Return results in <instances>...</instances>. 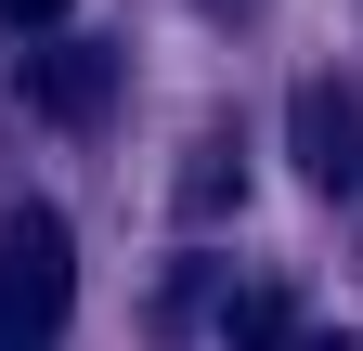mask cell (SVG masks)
<instances>
[{
    "instance_id": "obj_1",
    "label": "cell",
    "mask_w": 363,
    "mask_h": 351,
    "mask_svg": "<svg viewBox=\"0 0 363 351\" xmlns=\"http://www.w3.org/2000/svg\"><path fill=\"white\" fill-rule=\"evenodd\" d=\"M78 313V234L52 208H13L0 222V351H52Z\"/></svg>"
},
{
    "instance_id": "obj_2",
    "label": "cell",
    "mask_w": 363,
    "mask_h": 351,
    "mask_svg": "<svg viewBox=\"0 0 363 351\" xmlns=\"http://www.w3.org/2000/svg\"><path fill=\"white\" fill-rule=\"evenodd\" d=\"M286 144H298V183L311 195H363V104L337 92V78H311V92L286 104Z\"/></svg>"
},
{
    "instance_id": "obj_3",
    "label": "cell",
    "mask_w": 363,
    "mask_h": 351,
    "mask_svg": "<svg viewBox=\"0 0 363 351\" xmlns=\"http://www.w3.org/2000/svg\"><path fill=\"white\" fill-rule=\"evenodd\" d=\"M104 92H117V53H104V39H39V53H26V104L104 117Z\"/></svg>"
},
{
    "instance_id": "obj_4",
    "label": "cell",
    "mask_w": 363,
    "mask_h": 351,
    "mask_svg": "<svg viewBox=\"0 0 363 351\" xmlns=\"http://www.w3.org/2000/svg\"><path fill=\"white\" fill-rule=\"evenodd\" d=\"M286 338H298V325H286V299L247 286V299H234V351H286Z\"/></svg>"
},
{
    "instance_id": "obj_5",
    "label": "cell",
    "mask_w": 363,
    "mask_h": 351,
    "mask_svg": "<svg viewBox=\"0 0 363 351\" xmlns=\"http://www.w3.org/2000/svg\"><path fill=\"white\" fill-rule=\"evenodd\" d=\"M182 208H234V156H220V144H208L195 169H182Z\"/></svg>"
},
{
    "instance_id": "obj_6",
    "label": "cell",
    "mask_w": 363,
    "mask_h": 351,
    "mask_svg": "<svg viewBox=\"0 0 363 351\" xmlns=\"http://www.w3.org/2000/svg\"><path fill=\"white\" fill-rule=\"evenodd\" d=\"M65 14H78V0H0V26H26V39H39V26H65Z\"/></svg>"
}]
</instances>
